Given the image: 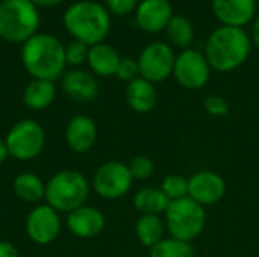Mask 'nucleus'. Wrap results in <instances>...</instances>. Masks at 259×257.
<instances>
[{
	"label": "nucleus",
	"mask_w": 259,
	"mask_h": 257,
	"mask_svg": "<svg viewBox=\"0 0 259 257\" xmlns=\"http://www.w3.org/2000/svg\"><path fill=\"white\" fill-rule=\"evenodd\" d=\"M212 11L222 26L243 27L249 24L256 14L255 0H212Z\"/></svg>",
	"instance_id": "4468645a"
},
{
	"label": "nucleus",
	"mask_w": 259,
	"mask_h": 257,
	"mask_svg": "<svg viewBox=\"0 0 259 257\" xmlns=\"http://www.w3.org/2000/svg\"><path fill=\"white\" fill-rule=\"evenodd\" d=\"M255 2H256V3H258V2H259V0H255Z\"/></svg>",
	"instance_id": "c9c22d12"
},
{
	"label": "nucleus",
	"mask_w": 259,
	"mask_h": 257,
	"mask_svg": "<svg viewBox=\"0 0 259 257\" xmlns=\"http://www.w3.org/2000/svg\"><path fill=\"white\" fill-rule=\"evenodd\" d=\"M161 191L170 201L188 197V179L182 174H168L161 183Z\"/></svg>",
	"instance_id": "a878e982"
},
{
	"label": "nucleus",
	"mask_w": 259,
	"mask_h": 257,
	"mask_svg": "<svg viewBox=\"0 0 259 257\" xmlns=\"http://www.w3.org/2000/svg\"><path fill=\"white\" fill-rule=\"evenodd\" d=\"M8 156H9V153H8L6 142H5V139H0V164H3Z\"/></svg>",
	"instance_id": "f704fd0d"
},
{
	"label": "nucleus",
	"mask_w": 259,
	"mask_h": 257,
	"mask_svg": "<svg viewBox=\"0 0 259 257\" xmlns=\"http://www.w3.org/2000/svg\"><path fill=\"white\" fill-rule=\"evenodd\" d=\"M97 139V126L88 115L73 117L65 127V142L74 153L90 151Z\"/></svg>",
	"instance_id": "2eb2a0df"
},
{
	"label": "nucleus",
	"mask_w": 259,
	"mask_h": 257,
	"mask_svg": "<svg viewBox=\"0 0 259 257\" xmlns=\"http://www.w3.org/2000/svg\"><path fill=\"white\" fill-rule=\"evenodd\" d=\"M140 77L152 82L153 85L165 82L173 76L176 55L170 44L155 41L147 44L138 56Z\"/></svg>",
	"instance_id": "6e6552de"
},
{
	"label": "nucleus",
	"mask_w": 259,
	"mask_h": 257,
	"mask_svg": "<svg viewBox=\"0 0 259 257\" xmlns=\"http://www.w3.org/2000/svg\"><path fill=\"white\" fill-rule=\"evenodd\" d=\"M21 64L33 79L55 82L67 65L65 45L53 35L36 33L23 44Z\"/></svg>",
	"instance_id": "f03ea898"
},
{
	"label": "nucleus",
	"mask_w": 259,
	"mask_h": 257,
	"mask_svg": "<svg viewBox=\"0 0 259 257\" xmlns=\"http://www.w3.org/2000/svg\"><path fill=\"white\" fill-rule=\"evenodd\" d=\"M164 215L165 229L170 236L185 242H191L200 236L206 224L205 208L190 197L170 201Z\"/></svg>",
	"instance_id": "423d86ee"
},
{
	"label": "nucleus",
	"mask_w": 259,
	"mask_h": 257,
	"mask_svg": "<svg viewBox=\"0 0 259 257\" xmlns=\"http://www.w3.org/2000/svg\"><path fill=\"white\" fill-rule=\"evenodd\" d=\"M90 195L87 177L76 170H62L46 183V201L58 212H73L85 204Z\"/></svg>",
	"instance_id": "39448f33"
},
{
	"label": "nucleus",
	"mask_w": 259,
	"mask_h": 257,
	"mask_svg": "<svg viewBox=\"0 0 259 257\" xmlns=\"http://www.w3.org/2000/svg\"><path fill=\"white\" fill-rule=\"evenodd\" d=\"M170 200L161 188H143L134 195V208L141 215H161L165 214Z\"/></svg>",
	"instance_id": "412c9836"
},
{
	"label": "nucleus",
	"mask_w": 259,
	"mask_h": 257,
	"mask_svg": "<svg viewBox=\"0 0 259 257\" xmlns=\"http://www.w3.org/2000/svg\"><path fill=\"white\" fill-rule=\"evenodd\" d=\"M165 224L159 215H141L135 224L137 239L147 248L155 247L164 239Z\"/></svg>",
	"instance_id": "4be33fe9"
},
{
	"label": "nucleus",
	"mask_w": 259,
	"mask_h": 257,
	"mask_svg": "<svg viewBox=\"0 0 259 257\" xmlns=\"http://www.w3.org/2000/svg\"><path fill=\"white\" fill-rule=\"evenodd\" d=\"M56 97L55 82L33 79L23 91V103L32 111H42L49 108Z\"/></svg>",
	"instance_id": "aec40b11"
},
{
	"label": "nucleus",
	"mask_w": 259,
	"mask_h": 257,
	"mask_svg": "<svg viewBox=\"0 0 259 257\" xmlns=\"http://www.w3.org/2000/svg\"><path fill=\"white\" fill-rule=\"evenodd\" d=\"M126 103L137 114H149L158 101V92L152 82L137 77L126 86Z\"/></svg>",
	"instance_id": "a211bd4d"
},
{
	"label": "nucleus",
	"mask_w": 259,
	"mask_h": 257,
	"mask_svg": "<svg viewBox=\"0 0 259 257\" xmlns=\"http://www.w3.org/2000/svg\"><path fill=\"white\" fill-rule=\"evenodd\" d=\"M211 67L205 55L196 48H185L176 55L173 76L176 82L190 91L202 89L211 79Z\"/></svg>",
	"instance_id": "1a4fd4ad"
},
{
	"label": "nucleus",
	"mask_w": 259,
	"mask_h": 257,
	"mask_svg": "<svg viewBox=\"0 0 259 257\" xmlns=\"http://www.w3.org/2000/svg\"><path fill=\"white\" fill-rule=\"evenodd\" d=\"M0 257H20V254L14 244L8 241H0Z\"/></svg>",
	"instance_id": "2f4dec72"
},
{
	"label": "nucleus",
	"mask_w": 259,
	"mask_h": 257,
	"mask_svg": "<svg viewBox=\"0 0 259 257\" xmlns=\"http://www.w3.org/2000/svg\"><path fill=\"white\" fill-rule=\"evenodd\" d=\"M14 192L24 203H36L46 195V183L36 174L23 173L14 180Z\"/></svg>",
	"instance_id": "5701e85b"
},
{
	"label": "nucleus",
	"mask_w": 259,
	"mask_h": 257,
	"mask_svg": "<svg viewBox=\"0 0 259 257\" xmlns=\"http://www.w3.org/2000/svg\"><path fill=\"white\" fill-rule=\"evenodd\" d=\"M203 108L206 111L208 115L215 117V118H223L228 117L231 112L229 103L225 97L219 95V94H209L205 97L203 100Z\"/></svg>",
	"instance_id": "c85d7f7f"
},
{
	"label": "nucleus",
	"mask_w": 259,
	"mask_h": 257,
	"mask_svg": "<svg viewBox=\"0 0 259 257\" xmlns=\"http://www.w3.org/2000/svg\"><path fill=\"white\" fill-rule=\"evenodd\" d=\"M225 194L226 182L215 171L202 170L188 179V197L203 208L217 204L220 200H223Z\"/></svg>",
	"instance_id": "f8f14e48"
},
{
	"label": "nucleus",
	"mask_w": 259,
	"mask_h": 257,
	"mask_svg": "<svg viewBox=\"0 0 259 257\" xmlns=\"http://www.w3.org/2000/svg\"><path fill=\"white\" fill-rule=\"evenodd\" d=\"M149 257H196L191 242L167 238L150 248Z\"/></svg>",
	"instance_id": "393cba45"
},
{
	"label": "nucleus",
	"mask_w": 259,
	"mask_h": 257,
	"mask_svg": "<svg viewBox=\"0 0 259 257\" xmlns=\"http://www.w3.org/2000/svg\"><path fill=\"white\" fill-rule=\"evenodd\" d=\"M173 15L170 0H140L135 9V23L146 33H159L165 30Z\"/></svg>",
	"instance_id": "ddd939ff"
},
{
	"label": "nucleus",
	"mask_w": 259,
	"mask_h": 257,
	"mask_svg": "<svg viewBox=\"0 0 259 257\" xmlns=\"http://www.w3.org/2000/svg\"><path fill=\"white\" fill-rule=\"evenodd\" d=\"M65 30L73 39L87 45L105 42L111 32V14L105 5L93 0H80L67 8L62 17Z\"/></svg>",
	"instance_id": "7ed1b4c3"
},
{
	"label": "nucleus",
	"mask_w": 259,
	"mask_h": 257,
	"mask_svg": "<svg viewBox=\"0 0 259 257\" xmlns=\"http://www.w3.org/2000/svg\"><path fill=\"white\" fill-rule=\"evenodd\" d=\"M115 76L121 80V82H132L137 77H140V68H138V61L132 59V58H121L120 64L117 67Z\"/></svg>",
	"instance_id": "c756f323"
},
{
	"label": "nucleus",
	"mask_w": 259,
	"mask_h": 257,
	"mask_svg": "<svg viewBox=\"0 0 259 257\" xmlns=\"http://www.w3.org/2000/svg\"><path fill=\"white\" fill-rule=\"evenodd\" d=\"M120 59H121L120 53L114 45L108 42H100L90 47L87 64L90 65L94 74L102 77H109V76H115Z\"/></svg>",
	"instance_id": "6ab92c4d"
},
{
	"label": "nucleus",
	"mask_w": 259,
	"mask_h": 257,
	"mask_svg": "<svg viewBox=\"0 0 259 257\" xmlns=\"http://www.w3.org/2000/svg\"><path fill=\"white\" fill-rule=\"evenodd\" d=\"M61 232L59 212L49 204L38 206L30 211L26 220V233L29 239L38 245H47L53 242Z\"/></svg>",
	"instance_id": "9b49d317"
},
{
	"label": "nucleus",
	"mask_w": 259,
	"mask_h": 257,
	"mask_svg": "<svg viewBox=\"0 0 259 257\" xmlns=\"http://www.w3.org/2000/svg\"><path fill=\"white\" fill-rule=\"evenodd\" d=\"M67 227L77 238L82 239L96 238L105 229V217L96 208L83 204L68 214Z\"/></svg>",
	"instance_id": "dca6fc26"
},
{
	"label": "nucleus",
	"mask_w": 259,
	"mask_h": 257,
	"mask_svg": "<svg viewBox=\"0 0 259 257\" xmlns=\"http://www.w3.org/2000/svg\"><path fill=\"white\" fill-rule=\"evenodd\" d=\"M134 179L129 167L120 161H108L102 164L94 177L93 188L105 200H117L124 197L132 188Z\"/></svg>",
	"instance_id": "9d476101"
},
{
	"label": "nucleus",
	"mask_w": 259,
	"mask_h": 257,
	"mask_svg": "<svg viewBox=\"0 0 259 257\" xmlns=\"http://www.w3.org/2000/svg\"><path fill=\"white\" fill-rule=\"evenodd\" d=\"M39 12L30 0L0 2V38L11 44H24L38 33Z\"/></svg>",
	"instance_id": "20e7f679"
},
{
	"label": "nucleus",
	"mask_w": 259,
	"mask_h": 257,
	"mask_svg": "<svg viewBox=\"0 0 259 257\" xmlns=\"http://www.w3.org/2000/svg\"><path fill=\"white\" fill-rule=\"evenodd\" d=\"M250 39H252V45H255L259 50V18L253 21L252 30H250Z\"/></svg>",
	"instance_id": "473e14b6"
},
{
	"label": "nucleus",
	"mask_w": 259,
	"mask_h": 257,
	"mask_svg": "<svg viewBox=\"0 0 259 257\" xmlns=\"http://www.w3.org/2000/svg\"><path fill=\"white\" fill-rule=\"evenodd\" d=\"M129 171L132 174V179L134 180H147L153 176L155 173V164L153 161L146 156V155H140V156H135L129 164Z\"/></svg>",
	"instance_id": "bb28decb"
},
{
	"label": "nucleus",
	"mask_w": 259,
	"mask_h": 257,
	"mask_svg": "<svg viewBox=\"0 0 259 257\" xmlns=\"http://www.w3.org/2000/svg\"><path fill=\"white\" fill-rule=\"evenodd\" d=\"M88 53H90V45L73 39L65 45V62L67 65L79 67L88 61Z\"/></svg>",
	"instance_id": "cd10ccee"
},
{
	"label": "nucleus",
	"mask_w": 259,
	"mask_h": 257,
	"mask_svg": "<svg viewBox=\"0 0 259 257\" xmlns=\"http://www.w3.org/2000/svg\"><path fill=\"white\" fill-rule=\"evenodd\" d=\"M140 0H105V8L109 11V14L115 15H127L131 12H135Z\"/></svg>",
	"instance_id": "7c9ffc66"
},
{
	"label": "nucleus",
	"mask_w": 259,
	"mask_h": 257,
	"mask_svg": "<svg viewBox=\"0 0 259 257\" xmlns=\"http://www.w3.org/2000/svg\"><path fill=\"white\" fill-rule=\"evenodd\" d=\"M36 8H53L62 3L64 0H30Z\"/></svg>",
	"instance_id": "72a5a7b5"
},
{
	"label": "nucleus",
	"mask_w": 259,
	"mask_h": 257,
	"mask_svg": "<svg viewBox=\"0 0 259 257\" xmlns=\"http://www.w3.org/2000/svg\"><path fill=\"white\" fill-rule=\"evenodd\" d=\"M250 50L252 39L243 27L220 26L208 36L203 55L211 70L231 73L249 59Z\"/></svg>",
	"instance_id": "f257e3e1"
},
{
	"label": "nucleus",
	"mask_w": 259,
	"mask_h": 257,
	"mask_svg": "<svg viewBox=\"0 0 259 257\" xmlns=\"http://www.w3.org/2000/svg\"><path fill=\"white\" fill-rule=\"evenodd\" d=\"M165 33L170 41V45H175L182 50L190 48L194 41V27L185 15L175 14L165 27Z\"/></svg>",
	"instance_id": "b1692460"
},
{
	"label": "nucleus",
	"mask_w": 259,
	"mask_h": 257,
	"mask_svg": "<svg viewBox=\"0 0 259 257\" xmlns=\"http://www.w3.org/2000/svg\"><path fill=\"white\" fill-rule=\"evenodd\" d=\"M5 142L11 158L17 161H32L42 151L46 133L39 123L21 120L9 129Z\"/></svg>",
	"instance_id": "0eeeda50"
},
{
	"label": "nucleus",
	"mask_w": 259,
	"mask_h": 257,
	"mask_svg": "<svg viewBox=\"0 0 259 257\" xmlns=\"http://www.w3.org/2000/svg\"><path fill=\"white\" fill-rule=\"evenodd\" d=\"M62 89L73 100L91 101L99 95V82L88 71L71 70L62 77Z\"/></svg>",
	"instance_id": "f3484780"
}]
</instances>
